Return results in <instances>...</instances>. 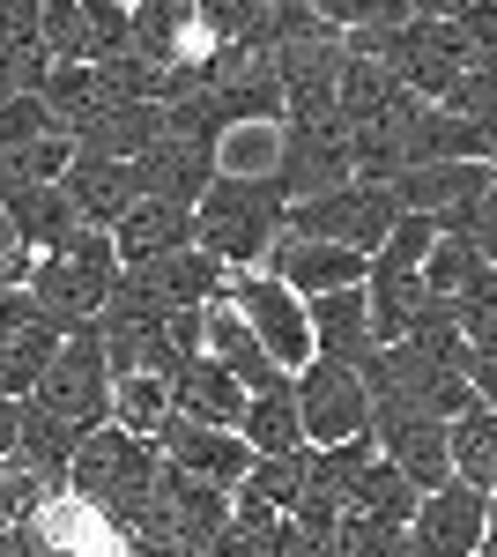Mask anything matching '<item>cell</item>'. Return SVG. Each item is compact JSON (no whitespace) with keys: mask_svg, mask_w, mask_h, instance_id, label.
Masks as SVG:
<instances>
[{"mask_svg":"<svg viewBox=\"0 0 497 557\" xmlns=\"http://www.w3.org/2000/svg\"><path fill=\"white\" fill-rule=\"evenodd\" d=\"M446 461H453L460 483H475V491H490L497 483V409H460L453 424H446Z\"/></svg>","mask_w":497,"mask_h":557,"instance_id":"f546056e","label":"cell"},{"mask_svg":"<svg viewBox=\"0 0 497 557\" xmlns=\"http://www.w3.org/2000/svg\"><path fill=\"white\" fill-rule=\"evenodd\" d=\"M401 343H409L415 357H431L438 372H468V335L453 327V305L446 298H423V312H415V327Z\"/></svg>","mask_w":497,"mask_h":557,"instance_id":"e575fe53","label":"cell"},{"mask_svg":"<svg viewBox=\"0 0 497 557\" xmlns=\"http://www.w3.org/2000/svg\"><path fill=\"white\" fill-rule=\"evenodd\" d=\"M38 97H45V112L60 120V134H75L97 112V83H89V60H52V75L38 83Z\"/></svg>","mask_w":497,"mask_h":557,"instance_id":"8d00e7d4","label":"cell"},{"mask_svg":"<svg viewBox=\"0 0 497 557\" xmlns=\"http://www.w3.org/2000/svg\"><path fill=\"white\" fill-rule=\"evenodd\" d=\"M409 557H475L483 550V491L475 483H460V475H446L438 491H423L409 513Z\"/></svg>","mask_w":497,"mask_h":557,"instance_id":"9c48e42d","label":"cell"},{"mask_svg":"<svg viewBox=\"0 0 497 557\" xmlns=\"http://www.w3.org/2000/svg\"><path fill=\"white\" fill-rule=\"evenodd\" d=\"M149 483H157V446H149V438H134V431H120V424H97V431L75 438L67 491L89 498L112 528H126V520L149 506Z\"/></svg>","mask_w":497,"mask_h":557,"instance_id":"7a4b0ae2","label":"cell"},{"mask_svg":"<svg viewBox=\"0 0 497 557\" xmlns=\"http://www.w3.org/2000/svg\"><path fill=\"white\" fill-rule=\"evenodd\" d=\"M260 23V0H194V30L201 45H231Z\"/></svg>","mask_w":497,"mask_h":557,"instance_id":"bcb514c9","label":"cell"},{"mask_svg":"<svg viewBox=\"0 0 497 557\" xmlns=\"http://www.w3.org/2000/svg\"><path fill=\"white\" fill-rule=\"evenodd\" d=\"M75 438H83V431H75V424H60L52 409H38L30 394L15 401V446H8V454H23V461H30V469H45L52 483H67V461H75Z\"/></svg>","mask_w":497,"mask_h":557,"instance_id":"83f0119b","label":"cell"},{"mask_svg":"<svg viewBox=\"0 0 497 557\" xmlns=\"http://www.w3.org/2000/svg\"><path fill=\"white\" fill-rule=\"evenodd\" d=\"M468 394L483 401V409H497V343H483V349H468Z\"/></svg>","mask_w":497,"mask_h":557,"instance_id":"681fc988","label":"cell"},{"mask_svg":"<svg viewBox=\"0 0 497 557\" xmlns=\"http://www.w3.org/2000/svg\"><path fill=\"white\" fill-rule=\"evenodd\" d=\"M38 45L52 60H83L89 38H83V0H38Z\"/></svg>","mask_w":497,"mask_h":557,"instance_id":"ee69618b","label":"cell"},{"mask_svg":"<svg viewBox=\"0 0 497 557\" xmlns=\"http://www.w3.org/2000/svg\"><path fill=\"white\" fill-rule=\"evenodd\" d=\"M446 23H453V38H460V60L497 75V0H460Z\"/></svg>","mask_w":497,"mask_h":557,"instance_id":"b9f144b4","label":"cell"},{"mask_svg":"<svg viewBox=\"0 0 497 557\" xmlns=\"http://www.w3.org/2000/svg\"><path fill=\"white\" fill-rule=\"evenodd\" d=\"M475 557H497V535H483V550H475Z\"/></svg>","mask_w":497,"mask_h":557,"instance_id":"db71d44e","label":"cell"},{"mask_svg":"<svg viewBox=\"0 0 497 557\" xmlns=\"http://www.w3.org/2000/svg\"><path fill=\"white\" fill-rule=\"evenodd\" d=\"M231 498L290 513L297 498H305V446H297V454H252V469L238 475V491H231Z\"/></svg>","mask_w":497,"mask_h":557,"instance_id":"1f68e13d","label":"cell"},{"mask_svg":"<svg viewBox=\"0 0 497 557\" xmlns=\"http://www.w3.org/2000/svg\"><path fill=\"white\" fill-rule=\"evenodd\" d=\"M305 320H312V357H327V364H364L372 357V320H364V283H349V290H320V298H305Z\"/></svg>","mask_w":497,"mask_h":557,"instance_id":"e0dca14e","label":"cell"},{"mask_svg":"<svg viewBox=\"0 0 497 557\" xmlns=\"http://www.w3.org/2000/svg\"><path fill=\"white\" fill-rule=\"evenodd\" d=\"M141 283H149L164 305H208V298L231 290V268H215L201 246H171V253L141 260Z\"/></svg>","mask_w":497,"mask_h":557,"instance_id":"d4e9b609","label":"cell"},{"mask_svg":"<svg viewBox=\"0 0 497 557\" xmlns=\"http://www.w3.org/2000/svg\"><path fill=\"white\" fill-rule=\"evenodd\" d=\"M30 528H38V550H45V557H134V550H126V535H120V528H112V520L97 513L89 498H75V491L45 498Z\"/></svg>","mask_w":497,"mask_h":557,"instance_id":"9a60e30c","label":"cell"},{"mask_svg":"<svg viewBox=\"0 0 497 557\" xmlns=\"http://www.w3.org/2000/svg\"><path fill=\"white\" fill-rule=\"evenodd\" d=\"M149 446H157V461L201 475V483H215V491H238V475L252 469V454H246V438H238V431L194 424V417H178V409L149 431Z\"/></svg>","mask_w":497,"mask_h":557,"instance_id":"4fadbf2b","label":"cell"},{"mask_svg":"<svg viewBox=\"0 0 497 557\" xmlns=\"http://www.w3.org/2000/svg\"><path fill=\"white\" fill-rule=\"evenodd\" d=\"M394 75L378 67V60H341V75H334V112H341V127H372L378 112L394 104Z\"/></svg>","mask_w":497,"mask_h":557,"instance_id":"4dcf8cb0","label":"cell"},{"mask_svg":"<svg viewBox=\"0 0 497 557\" xmlns=\"http://www.w3.org/2000/svg\"><path fill=\"white\" fill-rule=\"evenodd\" d=\"M446 305H453V327L468 335V349L497 343V260H483V268H475Z\"/></svg>","mask_w":497,"mask_h":557,"instance_id":"74e56055","label":"cell"},{"mask_svg":"<svg viewBox=\"0 0 497 557\" xmlns=\"http://www.w3.org/2000/svg\"><path fill=\"white\" fill-rule=\"evenodd\" d=\"M215 172H223V149H215V141H186V134H157V141L126 164L134 201H178V209H194L208 186H215Z\"/></svg>","mask_w":497,"mask_h":557,"instance_id":"ba28073f","label":"cell"},{"mask_svg":"<svg viewBox=\"0 0 497 557\" xmlns=\"http://www.w3.org/2000/svg\"><path fill=\"white\" fill-rule=\"evenodd\" d=\"M297 394V424H305V446H334V438H372V394L349 364H327L312 357L305 372H290Z\"/></svg>","mask_w":497,"mask_h":557,"instance_id":"8992f818","label":"cell"},{"mask_svg":"<svg viewBox=\"0 0 497 557\" xmlns=\"http://www.w3.org/2000/svg\"><path fill=\"white\" fill-rule=\"evenodd\" d=\"M283 186L275 172H215L201 201H194V246H201L215 268H231V275H246L268 260L275 246V231H283Z\"/></svg>","mask_w":497,"mask_h":557,"instance_id":"6da1fadb","label":"cell"},{"mask_svg":"<svg viewBox=\"0 0 497 557\" xmlns=\"http://www.w3.org/2000/svg\"><path fill=\"white\" fill-rule=\"evenodd\" d=\"M126 23H134V52H141L149 67L201 60V52H208L201 30H194V0H134V8H126Z\"/></svg>","mask_w":497,"mask_h":557,"instance_id":"44dd1931","label":"cell"},{"mask_svg":"<svg viewBox=\"0 0 497 557\" xmlns=\"http://www.w3.org/2000/svg\"><path fill=\"white\" fill-rule=\"evenodd\" d=\"M312 15L327 23L334 38H341V30H372V23H409L401 0H312Z\"/></svg>","mask_w":497,"mask_h":557,"instance_id":"7dc6e473","label":"cell"},{"mask_svg":"<svg viewBox=\"0 0 497 557\" xmlns=\"http://www.w3.org/2000/svg\"><path fill=\"white\" fill-rule=\"evenodd\" d=\"M275 186H283V201H312V194H327L349 178V127L334 120V127H275Z\"/></svg>","mask_w":497,"mask_h":557,"instance_id":"7c38bea8","label":"cell"},{"mask_svg":"<svg viewBox=\"0 0 497 557\" xmlns=\"http://www.w3.org/2000/svg\"><path fill=\"white\" fill-rule=\"evenodd\" d=\"M238 438H246V454H297V446H305L290 380H275L268 394H246V409H238Z\"/></svg>","mask_w":497,"mask_h":557,"instance_id":"484cf974","label":"cell"},{"mask_svg":"<svg viewBox=\"0 0 497 557\" xmlns=\"http://www.w3.org/2000/svg\"><path fill=\"white\" fill-rule=\"evenodd\" d=\"M415 491L409 475L394 469L386 454H372L364 469H357V483H349V498H341V513H364V520H386V528H409V513H415Z\"/></svg>","mask_w":497,"mask_h":557,"instance_id":"4316f807","label":"cell"},{"mask_svg":"<svg viewBox=\"0 0 497 557\" xmlns=\"http://www.w3.org/2000/svg\"><path fill=\"white\" fill-rule=\"evenodd\" d=\"M490 178H497V164H401V172L386 178V194H394V209L446 215L460 201H475Z\"/></svg>","mask_w":497,"mask_h":557,"instance_id":"ac0fdd59","label":"cell"},{"mask_svg":"<svg viewBox=\"0 0 497 557\" xmlns=\"http://www.w3.org/2000/svg\"><path fill=\"white\" fill-rule=\"evenodd\" d=\"M164 134V104H120V112H97L83 127L67 134L83 157H112V164H134L149 141Z\"/></svg>","mask_w":497,"mask_h":557,"instance_id":"cb8c5ba5","label":"cell"},{"mask_svg":"<svg viewBox=\"0 0 497 557\" xmlns=\"http://www.w3.org/2000/svg\"><path fill=\"white\" fill-rule=\"evenodd\" d=\"M431 238H438V215H415V209H401L394 223H386V238H378L372 268H394V275H415V268H423V253H431Z\"/></svg>","mask_w":497,"mask_h":557,"instance_id":"f35d334b","label":"cell"},{"mask_svg":"<svg viewBox=\"0 0 497 557\" xmlns=\"http://www.w3.org/2000/svg\"><path fill=\"white\" fill-rule=\"evenodd\" d=\"M394 215H401V209H394V194H386V186L341 178V186L312 194V201H290V209H283V231H290V238H327V246H349V253L372 260Z\"/></svg>","mask_w":497,"mask_h":557,"instance_id":"3957f363","label":"cell"},{"mask_svg":"<svg viewBox=\"0 0 497 557\" xmlns=\"http://www.w3.org/2000/svg\"><path fill=\"white\" fill-rule=\"evenodd\" d=\"M83 38H89L83 60H112V52H134V23L112 0H83Z\"/></svg>","mask_w":497,"mask_h":557,"instance_id":"f6af8a7d","label":"cell"},{"mask_svg":"<svg viewBox=\"0 0 497 557\" xmlns=\"http://www.w3.org/2000/svg\"><path fill=\"white\" fill-rule=\"evenodd\" d=\"M112 275H120V268H104V260L38 253L23 290L38 298V312L60 327V335H83V327H97V305H104V290H112Z\"/></svg>","mask_w":497,"mask_h":557,"instance_id":"30bf717a","label":"cell"},{"mask_svg":"<svg viewBox=\"0 0 497 557\" xmlns=\"http://www.w3.org/2000/svg\"><path fill=\"white\" fill-rule=\"evenodd\" d=\"M423 298H431V290H423L415 275L372 268V275H364V320H372V343H378V349L401 343V335L415 327V312H423Z\"/></svg>","mask_w":497,"mask_h":557,"instance_id":"f1b7e54d","label":"cell"},{"mask_svg":"<svg viewBox=\"0 0 497 557\" xmlns=\"http://www.w3.org/2000/svg\"><path fill=\"white\" fill-rule=\"evenodd\" d=\"M372 446L409 475L415 491H438L453 475V461H446V424L423 417L415 401H372Z\"/></svg>","mask_w":497,"mask_h":557,"instance_id":"8fae6325","label":"cell"},{"mask_svg":"<svg viewBox=\"0 0 497 557\" xmlns=\"http://www.w3.org/2000/svg\"><path fill=\"white\" fill-rule=\"evenodd\" d=\"M171 246H194V209H178V201H134V209L112 223L120 268H141V260L171 253Z\"/></svg>","mask_w":497,"mask_h":557,"instance_id":"7402d4cb","label":"cell"},{"mask_svg":"<svg viewBox=\"0 0 497 557\" xmlns=\"http://www.w3.org/2000/svg\"><path fill=\"white\" fill-rule=\"evenodd\" d=\"M475 268H483V253H475L468 238H453V231H438V238H431V253H423V268H415V283H423L431 298H453Z\"/></svg>","mask_w":497,"mask_h":557,"instance_id":"ab89813d","label":"cell"},{"mask_svg":"<svg viewBox=\"0 0 497 557\" xmlns=\"http://www.w3.org/2000/svg\"><path fill=\"white\" fill-rule=\"evenodd\" d=\"M30 401H38V409H52L60 424H75V431L112 424V372H104L97 327H83V335H60L52 364H45L38 386H30Z\"/></svg>","mask_w":497,"mask_h":557,"instance_id":"277c9868","label":"cell"},{"mask_svg":"<svg viewBox=\"0 0 497 557\" xmlns=\"http://www.w3.org/2000/svg\"><path fill=\"white\" fill-rule=\"evenodd\" d=\"M60 491H67V483H52L45 469H30L23 454H0V520H8V528H30L38 506L60 498Z\"/></svg>","mask_w":497,"mask_h":557,"instance_id":"d590c367","label":"cell"},{"mask_svg":"<svg viewBox=\"0 0 497 557\" xmlns=\"http://www.w3.org/2000/svg\"><path fill=\"white\" fill-rule=\"evenodd\" d=\"M201 357H215L246 394H268L275 380H290V372H275V357L260 349V335L238 320V305H231V298H208L201 305Z\"/></svg>","mask_w":497,"mask_h":557,"instance_id":"2e32d148","label":"cell"},{"mask_svg":"<svg viewBox=\"0 0 497 557\" xmlns=\"http://www.w3.org/2000/svg\"><path fill=\"white\" fill-rule=\"evenodd\" d=\"M60 194H67V209L83 215V223H97V231H112L126 209H134V178H126V164H112V157H67V172L52 178Z\"/></svg>","mask_w":497,"mask_h":557,"instance_id":"d6986e66","label":"cell"},{"mask_svg":"<svg viewBox=\"0 0 497 557\" xmlns=\"http://www.w3.org/2000/svg\"><path fill=\"white\" fill-rule=\"evenodd\" d=\"M52 349H60V327H52V320L15 327V335L0 343V394H8V401H23V394L38 386V372L52 364Z\"/></svg>","mask_w":497,"mask_h":557,"instance_id":"d6a6232c","label":"cell"},{"mask_svg":"<svg viewBox=\"0 0 497 557\" xmlns=\"http://www.w3.org/2000/svg\"><path fill=\"white\" fill-rule=\"evenodd\" d=\"M112 8H134V0H112Z\"/></svg>","mask_w":497,"mask_h":557,"instance_id":"11a10c76","label":"cell"},{"mask_svg":"<svg viewBox=\"0 0 497 557\" xmlns=\"http://www.w3.org/2000/svg\"><path fill=\"white\" fill-rule=\"evenodd\" d=\"M171 409L194 417V424H215V431H238V409H246V386L231 380L215 357H186L178 380H171Z\"/></svg>","mask_w":497,"mask_h":557,"instance_id":"603a6c76","label":"cell"},{"mask_svg":"<svg viewBox=\"0 0 497 557\" xmlns=\"http://www.w3.org/2000/svg\"><path fill=\"white\" fill-rule=\"evenodd\" d=\"M327 557H409V535L386 528V520H364V513H341L327 535Z\"/></svg>","mask_w":497,"mask_h":557,"instance_id":"60d3db41","label":"cell"},{"mask_svg":"<svg viewBox=\"0 0 497 557\" xmlns=\"http://www.w3.org/2000/svg\"><path fill=\"white\" fill-rule=\"evenodd\" d=\"M164 417H171V380H157V372H120L112 380V424L120 431L149 438Z\"/></svg>","mask_w":497,"mask_h":557,"instance_id":"836d02e7","label":"cell"},{"mask_svg":"<svg viewBox=\"0 0 497 557\" xmlns=\"http://www.w3.org/2000/svg\"><path fill=\"white\" fill-rule=\"evenodd\" d=\"M438 231H453V238H468L483 260H497V178L475 194V201H460V209L438 215Z\"/></svg>","mask_w":497,"mask_h":557,"instance_id":"7bdbcfd3","label":"cell"},{"mask_svg":"<svg viewBox=\"0 0 497 557\" xmlns=\"http://www.w3.org/2000/svg\"><path fill=\"white\" fill-rule=\"evenodd\" d=\"M45 134H60V120L45 112V97H8L0 104V149H30Z\"/></svg>","mask_w":497,"mask_h":557,"instance_id":"c3c4849f","label":"cell"},{"mask_svg":"<svg viewBox=\"0 0 497 557\" xmlns=\"http://www.w3.org/2000/svg\"><path fill=\"white\" fill-rule=\"evenodd\" d=\"M0 557H38V528H0Z\"/></svg>","mask_w":497,"mask_h":557,"instance_id":"f907efd6","label":"cell"},{"mask_svg":"<svg viewBox=\"0 0 497 557\" xmlns=\"http://www.w3.org/2000/svg\"><path fill=\"white\" fill-rule=\"evenodd\" d=\"M378 67L409 89V97H423V104H438V97L453 89V75H468L460 38H453V23H446V15H409V23L386 38Z\"/></svg>","mask_w":497,"mask_h":557,"instance_id":"52a82bcc","label":"cell"},{"mask_svg":"<svg viewBox=\"0 0 497 557\" xmlns=\"http://www.w3.org/2000/svg\"><path fill=\"white\" fill-rule=\"evenodd\" d=\"M401 8H409V15H453L460 0H401Z\"/></svg>","mask_w":497,"mask_h":557,"instance_id":"f5cc1de1","label":"cell"},{"mask_svg":"<svg viewBox=\"0 0 497 557\" xmlns=\"http://www.w3.org/2000/svg\"><path fill=\"white\" fill-rule=\"evenodd\" d=\"M0 215H8V231H15L30 253H60V246L83 231V215L67 209L60 186H0Z\"/></svg>","mask_w":497,"mask_h":557,"instance_id":"ffe728a7","label":"cell"},{"mask_svg":"<svg viewBox=\"0 0 497 557\" xmlns=\"http://www.w3.org/2000/svg\"><path fill=\"white\" fill-rule=\"evenodd\" d=\"M223 298L238 305V320L260 335V349L275 357V372H305L312 364V320H305V298L290 283H275L268 268H246V275H231Z\"/></svg>","mask_w":497,"mask_h":557,"instance_id":"5b68a950","label":"cell"},{"mask_svg":"<svg viewBox=\"0 0 497 557\" xmlns=\"http://www.w3.org/2000/svg\"><path fill=\"white\" fill-rule=\"evenodd\" d=\"M8 446H15V401L0 394V454H8Z\"/></svg>","mask_w":497,"mask_h":557,"instance_id":"816d5d0a","label":"cell"},{"mask_svg":"<svg viewBox=\"0 0 497 557\" xmlns=\"http://www.w3.org/2000/svg\"><path fill=\"white\" fill-rule=\"evenodd\" d=\"M275 283H290L297 298H320V290H349V283H364L372 275V260L349 253V246H327V238H290V231H275V246L260 260Z\"/></svg>","mask_w":497,"mask_h":557,"instance_id":"5bb4252c","label":"cell"}]
</instances>
